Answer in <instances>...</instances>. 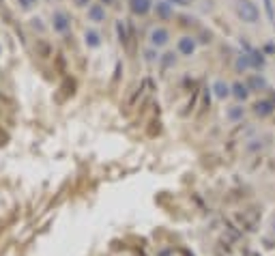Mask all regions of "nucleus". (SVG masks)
I'll use <instances>...</instances> for the list:
<instances>
[{
  "instance_id": "1",
  "label": "nucleus",
  "mask_w": 275,
  "mask_h": 256,
  "mask_svg": "<svg viewBox=\"0 0 275 256\" xmlns=\"http://www.w3.org/2000/svg\"><path fill=\"white\" fill-rule=\"evenodd\" d=\"M238 16L243 18V22H256V20H258V9L252 2H241V4H238Z\"/></svg>"
},
{
  "instance_id": "2",
  "label": "nucleus",
  "mask_w": 275,
  "mask_h": 256,
  "mask_svg": "<svg viewBox=\"0 0 275 256\" xmlns=\"http://www.w3.org/2000/svg\"><path fill=\"white\" fill-rule=\"evenodd\" d=\"M166 41H168V32H166L164 28H157V30L150 32V44L153 46H164Z\"/></svg>"
},
{
  "instance_id": "3",
  "label": "nucleus",
  "mask_w": 275,
  "mask_h": 256,
  "mask_svg": "<svg viewBox=\"0 0 275 256\" xmlns=\"http://www.w3.org/2000/svg\"><path fill=\"white\" fill-rule=\"evenodd\" d=\"M129 2H132V11L140 13V16H144L150 9V0H129Z\"/></svg>"
},
{
  "instance_id": "4",
  "label": "nucleus",
  "mask_w": 275,
  "mask_h": 256,
  "mask_svg": "<svg viewBox=\"0 0 275 256\" xmlns=\"http://www.w3.org/2000/svg\"><path fill=\"white\" fill-rule=\"evenodd\" d=\"M54 28L56 30H67L69 28V18L64 13H54Z\"/></svg>"
},
{
  "instance_id": "5",
  "label": "nucleus",
  "mask_w": 275,
  "mask_h": 256,
  "mask_svg": "<svg viewBox=\"0 0 275 256\" xmlns=\"http://www.w3.org/2000/svg\"><path fill=\"white\" fill-rule=\"evenodd\" d=\"M88 18L92 20V22H101V20L106 18V11L101 9L99 4H95V6H90V9H88Z\"/></svg>"
},
{
  "instance_id": "6",
  "label": "nucleus",
  "mask_w": 275,
  "mask_h": 256,
  "mask_svg": "<svg viewBox=\"0 0 275 256\" xmlns=\"http://www.w3.org/2000/svg\"><path fill=\"white\" fill-rule=\"evenodd\" d=\"M178 48H180V52H185V54H192V52H194V41L185 37V39H180Z\"/></svg>"
},
{
  "instance_id": "7",
  "label": "nucleus",
  "mask_w": 275,
  "mask_h": 256,
  "mask_svg": "<svg viewBox=\"0 0 275 256\" xmlns=\"http://www.w3.org/2000/svg\"><path fill=\"white\" fill-rule=\"evenodd\" d=\"M256 112H258V114H269V112H271V104H266V102H262V104H256Z\"/></svg>"
},
{
  "instance_id": "8",
  "label": "nucleus",
  "mask_w": 275,
  "mask_h": 256,
  "mask_svg": "<svg viewBox=\"0 0 275 256\" xmlns=\"http://www.w3.org/2000/svg\"><path fill=\"white\" fill-rule=\"evenodd\" d=\"M234 95H236L238 99H245V97H248V90H245L243 84H234Z\"/></svg>"
},
{
  "instance_id": "9",
  "label": "nucleus",
  "mask_w": 275,
  "mask_h": 256,
  "mask_svg": "<svg viewBox=\"0 0 275 256\" xmlns=\"http://www.w3.org/2000/svg\"><path fill=\"white\" fill-rule=\"evenodd\" d=\"M215 93H217V97H226L228 95V86H224L222 82H217L215 84Z\"/></svg>"
},
{
  "instance_id": "10",
  "label": "nucleus",
  "mask_w": 275,
  "mask_h": 256,
  "mask_svg": "<svg viewBox=\"0 0 275 256\" xmlns=\"http://www.w3.org/2000/svg\"><path fill=\"white\" fill-rule=\"evenodd\" d=\"M86 41H88L90 46H99V37L95 32H86Z\"/></svg>"
},
{
  "instance_id": "11",
  "label": "nucleus",
  "mask_w": 275,
  "mask_h": 256,
  "mask_svg": "<svg viewBox=\"0 0 275 256\" xmlns=\"http://www.w3.org/2000/svg\"><path fill=\"white\" fill-rule=\"evenodd\" d=\"M159 13H162L164 18H166V16H170V9H168V4H162V6H159Z\"/></svg>"
},
{
  "instance_id": "12",
  "label": "nucleus",
  "mask_w": 275,
  "mask_h": 256,
  "mask_svg": "<svg viewBox=\"0 0 275 256\" xmlns=\"http://www.w3.org/2000/svg\"><path fill=\"white\" fill-rule=\"evenodd\" d=\"M170 2H174V4H192V0H170Z\"/></svg>"
},
{
  "instance_id": "13",
  "label": "nucleus",
  "mask_w": 275,
  "mask_h": 256,
  "mask_svg": "<svg viewBox=\"0 0 275 256\" xmlns=\"http://www.w3.org/2000/svg\"><path fill=\"white\" fill-rule=\"evenodd\" d=\"M20 2H22V4H24V6H30V4L34 2V0H20Z\"/></svg>"
},
{
  "instance_id": "14",
  "label": "nucleus",
  "mask_w": 275,
  "mask_h": 256,
  "mask_svg": "<svg viewBox=\"0 0 275 256\" xmlns=\"http://www.w3.org/2000/svg\"><path fill=\"white\" fill-rule=\"evenodd\" d=\"M104 2H112V0H104Z\"/></svg>"
}]
</instances>
